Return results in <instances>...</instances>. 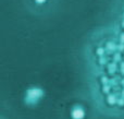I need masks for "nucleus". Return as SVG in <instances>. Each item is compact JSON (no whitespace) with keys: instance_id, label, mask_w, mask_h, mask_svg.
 <instances>
[{"instance_id":"4","label":"nucleus","mask_w":124,"mask_h":119,"mask_svg":"<svg viewBox=\"0 0 124 119\" xmlns=\"http://www.w3.org/2000/svg\"><path fill=\"white\" fill-rule=\"evenodd\" d=\"M36 1L38 2V3H41V2H44V1H45V0H36Z\"/></svg>"},{"instance_id":"6","label":"nucleus","mask_w":124,"mask_h":119,"mask_svg":"<svg viewBox=\"0 0 124 119\" xmlns=\"http://www.w3.org/2000/svg\"><path fill=\"white\" fill-rule=\"evenodd\" d=\"M122 25H123V26H124V21H123V22H122Z\"/></svg>"},{"instance_id":"5","label":"nucleus","mask_w":124,"mask_h":119,"mask_svg":"<svg viewBox=\"0 0 124 119\" xmlns=\"http://www.w3.org/2000/svg\"><path fill=\"white\" fill-rule=\"evenodd\" d=\"M102 51H103V50L101 49V48H99V49H98V52H99V54H101V52H102Z\"/></svg>"},{"instance_id":"3","label":"nucleus","mask_w":124,"mask_h":119,"mask_svg":"<svg viewBox=\"0 0 124 119\" xmlns=\"http://www.w3.org/2000/svg\"><path fill=\"white\" fill-rule=\"evenodd\" d=\"M121 42H124V33L121 34Z\"/></svg>"},{"instance_id":"1","label":"nucleus","mask_w":124,"mask_h":119,"mask_svg":"<svg viewBox=\"0 0 124 119\" xmlns=\"http://www.w3.org/2000/svg\"><path fill=\"white\" fill-rule=\"evenodd\" d=\"M44 94V92L41 91L40 89H37V87H34V89H31L27 91V93H26V98H27V101H32V102H34V101L38 100L39 97H41Z\"/></svg>"},{"instance_id":"2","label":"nucleus","mask_w":124,"mask_h":119,"mask_svg":"<svg viewBox=\"0 0 124 119\" xmlns=\"http://www.w3.org/2000/svg\"><path fill=\"white\" fill-rule=\"evenodd\" d=\"M71 117L73 119H83L85 117V111L81 106H75L71 111Z\"/></svg>"}]
</instances>
